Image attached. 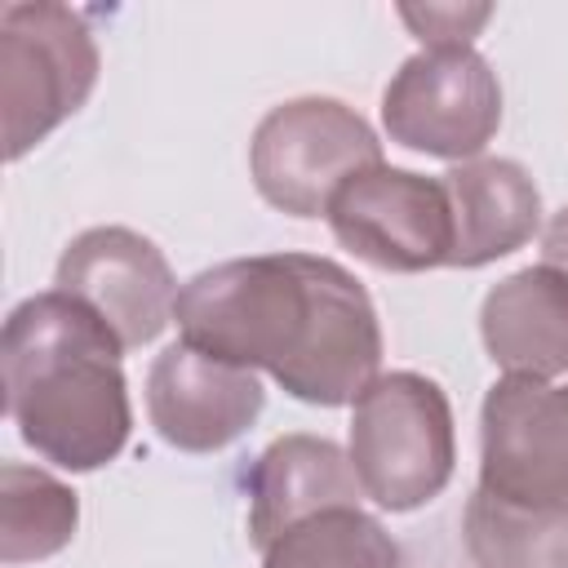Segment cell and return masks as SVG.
Listing matches in <instances>:
<instances>
[{"instance_id": "1", "label": "cell", "mask_w": 568, "mask_h": 568, "mask_svg": "<svg viewBox=\"0 0 568 568\" xmlns=\"http://www.w3.org/2000/svg\"><path fill=\"white\" fill-rule=\"evenodd\" d=\"M186 346L315 408L355 404L382 377V324L368 288L320 253H253L217 262L178 288Z\"/></svg>"}, {"instance_id": "2", "label": "cell", "mask_w": 568, "mask_h": 568, "mask_svg": "<svg viewBox=\"0 0 568 568\" xmlns=\"http://www.w3.org/2000/svg\"><path fill=\"white\" fill-rule=\"evenodd\" d=\"M120 337L62 288L22 297L0 333L4 413L22 444L58 470L111 466L133 430Z\"/></svg>"}, {"instance_id": "3", "label": "cell", "mask_w": 568, "mask_h": 568, "mask_svg": "<svg viewBox=\"0 0 568 568\" xmlns=\"http://www.w3.org/2000/svg\"><path fill=\"white\" fill-rule=\"evenodd\" d=\"M351 466L377 510L404 515L435 501L457 466L453 404L426 373L395 368L351 404Z\"/></svg>"}, {"instance_id": "4", "label": "cell", "mask_w": 568, "mask_h": 568, "mask_svg": "<svg viewBox=\"0 0 568 568\" xmlns=\"http://www.w3.org/2000/svg\"><path fill=\"white\" fill-rule=\"evenodd\" d=\"M102 53L84 13L53 0L0 9V106L4 160L18 164L98 89Z\"/></svg>"}, {"instance_id": "5", "label": "cell", "mask_w": 568, "mask_h": 568, "mask_svg": "<svg viewBox=\"0 0 568 568\" xmlns=\"http://www.w3.org/2000/svg\"><path fill=\"white\" fill-rule=\"evenodd\" d=\"M382 164L373 124L337 98H288L271 106L248 138V178L257 195L288 217H324L328 200L359 169Z\"/></svg>"}, {"instance_id": "6", "label": "cell", "mask_w": 568, "mask_h": 568, "mask_svg": "<svg viewBox=\"0 0 568 568\" xmlns=\"http://www.w3.org/2000/svg\"><path fill=\"white\" fill-rule=\"evenodd\" d=\"M382 129L395 146L448 164L479 160L501 129V84L475 49H422L382 89Z\"/></svg>"}, {"instance_id": "7", "label": "cell", "mask_w": 568, "mask_h": 568, "mask_svg": "<svg viewBox=\"0 0 568 568\" xmlns=\"http://www.w3.org/2000/svg\"><path fill=\"white\" fill-rule=\"evenodd\" d=\"M328 231L359 262L395 275H422L453 257V213L439 178L373 164L328 200Z\"/></svg>"}, {"instance_id": "8", "label": "cell", "mask_w": 568, "mask_h": 568, "mask_svg": "<svg viewBox=\"0 0 568 568\" xmlns=\"http://www.w3.org/2000/svg\"><path fill=\"white\" fill-rule=\"evenodd\" d=\"M479 493L519 510H568V408L550 382L497 377L479 404Z\"/></svg>"}, {"instance_id": "9", "label": "cell", "mask_w": 568, "mask_h": 568, "mask_svg": "<svg viewBox=\"0 0 568 568\" xmlns=\"http://www.w3.org/2000/svg\"><path fill=\"white\" fill-rule=\"evenodd\" d=\"M53 288L84 302L124 351L151 346L173 324L178 280L155 240L133 226H89L80 231L53 271Z\"/></svg>"}, {"instance_id": "10", "label": "cell", "mask_w": 568, "mask_h": 568, "mask_svg": "<svg viewBox=\"0 0 568 568\" xmlns=\"http://www.w3.org/2000/svg\"><path fill=\"white\" fill-rule=\"evenodd\" d=\"M266 408L257 373L213 359L182 337L164 346L146 373V417L178 453L231 448Z\"/></svg>"}, {"instance_id": "11", "label": "cell", "mask_w": 568, "mask_h": 568, "mask_svg": "<svg viewBox=\"0 0 568 568\" xmlns=\"http://www.w3.org/2000/svg\"><path fill=\"white\" fill-rule=\"evenodd\" d=\"M248 497V541L266 550L293 524L328 510V506H359L364 488L355 479L351 453H342L324 435H280L271 439L253 466L244 470Z\"/></svg>"}, {"instance_id": "12", "label": "cell", "mask_w": 568, "mask_h": 568, "mask_svg": "<svg viewBox=\"0 0 568 568\" xmlns=\"http://www.w3.org/2000/svg\"><path fill=\"white\" fill-rule=\"evenodd\" d=\"M453 213V257L457 271H479L497 257H510L541 231V191L519 160L479 155L453 164L444 178Z\"/></svg>"}, {"instance_id": "13", "label": "cell", "mask_w": 568, "mask_h": 568, "mask_svg": "<svg viewBox=\"0 0 568 568\" xmlns=\"http://www.w3.org/2000/svg\"><path fill=\"white\" fill-rule=\"evenodd\" d=\"M479 337L501 373L550 382L568 373V275L537 262L497 280L479 302Z\"/></svg>"}, {"instance_id": "14", "label": "cell", "mask_w": 568, "mask_h": 568, "mask_svg": "<svg viewBox=\"0 0 568 568\" xmlns=\"http://www.w3.org/2000/svg\"><path fill=\"white\" fill-rule=\"evenodd\" d=\"M80 528V497L58 475L4 462L0 466V564H40L71 546Z\"/></svg>"}, {"instance_id": "15", "label": "cell", "mask_w": 568, "mask_h": 568, "mask_svg": "<svg viewBox=\"0 0 568 568\" xmlns=\"http://www.w3.org/2000/svg\"><path fill=\"white\" fill-rule=\"evenodd\" d=\"M462 532L479 568H568V510H519L475 488Z\"/></svg>"}, {"instance_id": "16", "label": "cell", "mask_w": 568, "mask_h": 568, "mask_svg": "<svg viewBox=\"0 0 568 568\" xmlns=\"http://www.w3.org/2000/svg\"><path fill=\"white\" fill-rule=\"evenodd\" d=\"M262 568H399V546L359 506H328L262 550Z\"/></svg>"}, {"instance_id": "17", "label": "cell", "mask_w": 568, "mask_h": 568, "mask_svg": "<svg viewBox=\"0 0 568 568\" xmlns=\"http://www.w3.org/2000/svg\"><path fill=\"white\" fill-rule=\"evenodd\" d=\"M488 18L493 4H399V22L426 49H470Z\"/></svg>"}, {"instance_id": "18", "label": "cell", "mask_w": 568, "mask_h": 568, "mask_svg": "<svg viewBox=\"0 0 568 568\" xmlns=\"http://www.w3.org/2000/svg\"><path fill=\"white\" fill-rule=\"evenodd\" d=\"M541 262L568 275V204L550 213V222L541 226Z\"/></svg>"}, {"instance_id": "19", "label": "cell", "mask_w": 568, "mask_h": 568, "mask_svg": "<svg viewBox=\"0 0 568 568\" xmlns=\"http://www.w3.org/2000/svg\"><path fill=\"white\" fill-rule=\"evenodd\" d=\"M559 395H564V408H568V386H564V390H559Z\"/></svg>"}]
</instances>
